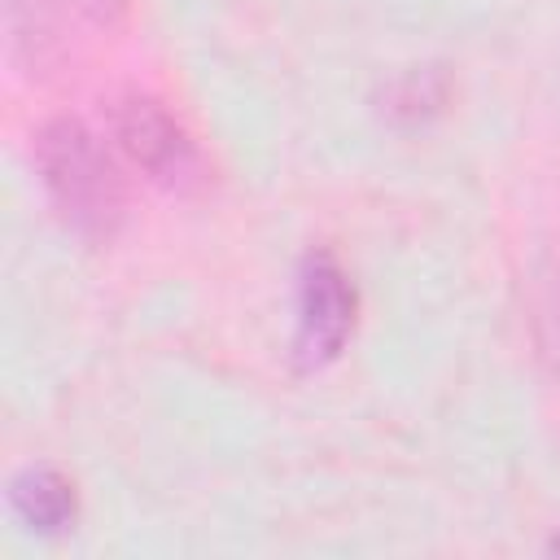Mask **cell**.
<instances>
[{"label":"cell","instance_id":"4","mask_svg":"<svg viewBox=\"0 0 560 560\" xmlns=\"http://www.w3.org/2000/svg\"><path fill=\"white\" fill-rule=\"evenodd\" d=\"M13 508L39 534L66 529L74 521V486L48 468H31L13 481Z\"/></svg>","mask_w":560,"mask_h":560},{"label":"cell","instance_id":"1","mask_svg":"<svg viewBox=\"0 0 560 560\" xmlns=\"http://www.w3.org/2000/svg\"><path fill=\"white\" fill-rule=\"evenodd\" d=\"M35 166L39 179L52 197V206L88 236H109L114 223L122 219V175L114 166V158L101 149V140L74 122H48L35 140Z\"/></svg>","mask_w":560,"mask_h":560},{"label":"cell","instance_id":"2","mask_svg":"<svg viewBox=\"0 0 560 560\" xmlns=\"http://www.w3.org/2000/svg\"><path fill=\"white\" fill-rule=\"evenodd\" d=\"M109 136L127 162H136L149 179L184 188L197 179L201 162L188 140V131L149 96H122L109 105Z\"/></svg>","mask_w":560,"mask_h":560},{"label":"cell","instance_id":"3","mask_svg":"<svg viewBox=\"0 0 560 560\" xmlns=\"http://www.w3.org/2000/svg\"><path fill=\"white\" fill-rule=\"evenodd\" d=\"M354 324V289L346 284L341 267L328 258H315L302 271L298 293V341L306 359H332Z\"/></svg>","mask_w":560,"mask_h":560}]
</instances>
